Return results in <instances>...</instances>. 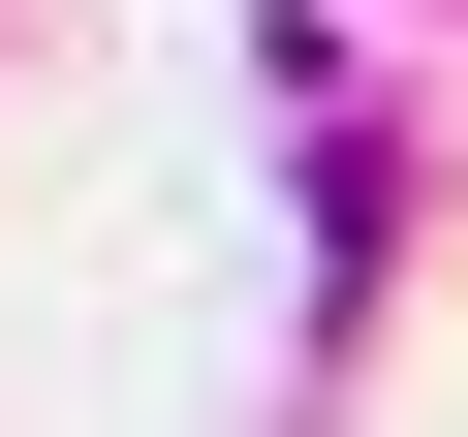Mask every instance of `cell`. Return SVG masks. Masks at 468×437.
I'll return each mask as SVG.
<instances>
[]
</instances>
